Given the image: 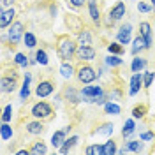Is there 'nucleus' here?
Masks as SVG:
<instances>
[{
  "instance_id": "obj_1",
  "label": "nucleus",
  "mask_w": 155,
  "mask_h": 155,
  "mask_svg": "<svg viewBox=\"0 0 155 155\" xmlns=\"http://www.w3.org/2000/svg\"><path fill=\"white\" fill-rule=\"evenodd\" d=\"M55 44H57V53L62 62H71L72 58H76L78 42H76V39H72L69 34L57 35L55 37Z\"/></svg>"
},
{
  "instance_id": "obj_2",
  "label": "nucleus",
  "mask_w": 155,
  "mask_h": 155,
  "mask_svg": "<svg viewBox=\"0 0 155 155\" xmlns=\"http://www.w3.org/2000/svg\"><path fill=\"white\" fill-rule=\"evenodd\" d=\"M19 83V72L16 67H11L7 71H4V74L0 78V90L2 94H12Z\"/></svg>"
},
{
  "instance_id": "obj_3",
  "label": "nucleus",
  "mask_w": 155,
  "mask_h": 155,
  "mask_svg": "<svg viewBox=\"0 0 155 155\" xmlns=\"http://www.w3.org/2000/svg\"><path fill=\"white\" fill-rule=\"evenodd\" d=\"M30 115L34 116V118L42 120V122H49V120L55 118V109H53V106L49 102L39 101V102H35L34 106L30 107Z\"/></svg>"
},
{
  "instance_id": "obj_4",
  "label": "nucleus",
  "mask_w": 155,
  "mask_h": 155,
  "mask_svg": "<svg viewBox=\"0 0 155 155\" xmlns=\"http://www.w3.org/2000/svg\"><path fill=\"white\" fill-rule=\"evenodd\" d=\"M95 78H97V72L90 64L79 62L76 65V79L79 85H90V83L95 81Z\"/></svg>"
},
{
  "instance_id": "obj_5",
  "label": "nucleus",
  "mask_w": 155,
  "mask_h": 155,
  "mask_svg": "<svg viewBox=\"0 0 155 155\" xmlns=\"http://www.w3.org/2000/svg\"><path fill=\"white\" fill-rule=\"evenodd\" d=\"M125 14H127V5H125V2H116L115 5L109 9V14H107V18H106V25H115L116 21H122V19L125 18Z\"/></svg>"
},
{
  "instance_id": "obj_6",
  "label": "nucleus",
  "mask_w": 155,
  "mask_h": 155,
  "mask_svg": "<svg viewBox=\"0 0 155 155\" xmlns=\"http://www.w3.org/2000/svg\"><path fill=\"white\" fill-rule=\"evenodd\" d=\"M64 21H65V25H67V28L72 32V34H81L83 30L87 28V25H85V21H83V18L81 16H78V14H74V12H67L65 14V18H64Z\"/></svg>"
},
{
  "instance_id": "obj_7",
  "label": "nucleus",
  "mask_w": 155,
  "mask_h": 155,
  "mask_svg": "<svg viewBox=\"0 0 155 155\" xmlns=\"http://www.w3.org/2000/svg\"><path fill=\"white\" fill-rule=\"evenodd\" d=\"M53 92H55V79H53V78H42L37 83L34 94H35V97H39V99H44V97L51 95Z\"/></svg>"
},
{
  "instance_id": "obj_8",
  "label": "nucleus",
  "mask_w": 155,
  "mask_h": 155,
  "mask_svg": "<svg viewBox=\"0 0 155 155\" xmlns=\"http://www.w3.org/2000/svg\"><path fill=\"white\" fill-rule=\"evenodd\" d=\"M23 35H25V25L21 21H12L9 25V30H7V39H9L11 46L14 48Z\"/></svg>"
},
{
  "instance_id": "obj_9",
  "label": "nucleus",
  "mask_w": 155,
  "mask_h": 155,
  "mask_svg": "<svg viewBox=\"0 0 155 155\" xmlns=\"http://www.w3.org/2000/svg\"><path fill=\"white\" fill-rule=\"evenodd\" d=\"M95 57H97V49L94 46H83V44L78 46L76 51L78 62H92V60H95Z\"/></svg>"
},
{
  "instance_id": "obj_10",
  "label": "nucleus",
  "mask_w": 155,
  "mask_h": 155,
  "mask_svg": "<svg viewBox=\"0 0 155 155\" xmlns=\"http://www.w3.org/2000/svg\"><path fill=\"white\" fill-rule=\"evenodd\" d=\"M87 7H88V16L90 19L94 21V25H97V28L101 27V4L99 0H88L87 2Z\"/></svg>"
},
{
  "instance_id": "obj_11",
  "label": "nucleus",
  "mask_w": 155,
  "mask_h": 155,
  "mask_svg": "<svg viewBox=\"0 0 155 155\" xmlns=\"http://www.w3.org/2000/svg\"><path fill=\"white\" fill-rule=\"evenodd\" d=\"M25 130H27V134H30V136H42L44 132H46V125H44V122H42V120L35 118V120L27 122Z\"/></svg>"
},
{
  "instance_id": "obj_12",
  "label": "nucleus",
  "mask_w": 155,
  "mask_h": 155,
  "mask_svg": "<svg viewBox=\"0 0 155 155\" xmlns=\"http://www.w3.org/2000/svg\"><path fill=\"white\" fill-rule=\"evenodd\" d=\"M81 90H76L74 87H67L65 90H64V99L67 101V102H71L72 106H76V104H79L81 102Z\"/></svg>"
},
{
  "instance_id": "obj_13",
  "label": "nucleus",
  "mask_w": 155,
  "mask_h": 155,
  "mask_svg": "<svg viewBox=\"0 0 155 155\" xmlns=\"http://www.w3.org/2000/svg\"><path fill=\"white\" fill-rule=\"evenodd\" d=\"M130 34H132V25H130V23H124V25L120 27V30H118V34H116L118 42H120V44H129Z\"/></svg>"
},
{
  "instance_id": "obj_14",
  "label": "nucleus",
  "mask_w": 155,
  "mask_h": 155,
  "mask_svg": "<svg viewBox=\"0 0 155 155\" xmlns=\"http://www.w3.org/2000/svg\"><path fill=\"white\" fill-rule=\"evenodd\" d=\"M139 35L146 41V44L152 48V44H153V35H152V25L148 23V21H141L139 23Z\"/></svg>"
},
{
  "instance_id": "obj_15",
  "label": "nucleus",
  "mask_w": 155,
  "mask_h": 155,
  "mask_svg": "<svg viewBox=\"0 0 155 155\" xmlns=\"http://www.w3.org/2000/svg\"><path fill=\"white\" fill-rule=\"evenodd\" d=\"M16 18V11L12 9H2V12H0V28H7L11 23H12V19Z\"/></svg>"
},
{
  "instance_id": "obj_16",
  "label": "nucleus",
  "mask_w": 155,
  "mask_h": 155,
  "mask_svg": "<svg viewBox=\"0 0 155 155\" xmlns=\"http://www.w3.org/2000/svg\"><path fill=\"white\" fill-rule=\"evenodd\" d=\"M71 132V127H65V129H62V130H57L55 134L51 136V145L53 148H60V146L64 145V141L67 139V134Z\"/></svg>"
},
{
  "instance_id": "obj_17",
  "label": "nucleus",
  "mask_w": 155,
  "mask_h": 155,
  "mask_svg": "<svg viewBox=\"0 0 155 155\" xmlns=\"http://www.w3.org/2000/svg\"><path fill=\"white\" fill-rule=\"evenodd\" d=\"M143 87V74L141 72H134L130 78V88H129V95H136Z\"/></svg>"
},
{
  "instance_id": "obj_18",
  "label": "nucleus",
  "mask_w": 155,
  "mask_h": 155,
  "mask_svg": "<svg viewBox=\"0 0 155 155\" xmlns=\"http://www.w3.org/2000/svg\"><path fill=\"white\" fill-rule=\"evenodd\" d=\"M81 95H83V99H92V97L106 95V92L102 90V87H83L81 88Z\"/></svg>"
},
{
  "instance_id": "obj_19",
  "label": "nucleus",
  "mask_w": 155,
  "mask_h": 155,
  "mask_svg": "<svg viewBox=\"0 0 155 155\" xmlns=\"http://www.w3.org/2000/svg\"><path fill=\"white\" fill-rule=\"evenodd\" d=\"M145 49H150V46H148V44H146V41L143 37H141V35H137V37L134 39V44H132V49H130V51H132V55H137V53H141V51H145Z\"/></svg>"
},
{
  "instance_id": "obj_20",
  "label": "nucleus",
  "mask_w": 155,
  "mask_h": 155,
  "mask_svg": "<svg viewBox=\"0 0 155 155\" xmlns=\"http://www.w3.org/2000/svg\"><path fill=\"white\" fill-rule=\"evenodd\" d=\"M30 153H32V155H44V153H48V148H46V145H44V141H42V139L34 141V143L30 145Z\"/></svg>"
},
{
  "instance_id": "obj_21",
  "label": "nucleus",
  "mask_w": 155,
  "mask_h": 155,
  "mask_svg": "<svg viewBox=\"0 0 155 155\" xmlns=\"http://www.w3.org/2000/svg\"><path fill=\"white\" fill-rule=\"evenodd\" d=\"M60 74L64 78H67V79H71L72 76H76V67H74L71 62H62V65H60Z\"/></svg>"
},
{
  "instance_id": "obj_22",
  "label": "nucleus",
  "mask_w": 155,
  "mask_h": 155,
  "mask_svg": "<svg viewBox=\"0 0 155 155\" xmlns=\"http://www.w3.org/2000/svg\"><path fill=\"white\" fill-rule=\"evenodd\" d=\"M146 65H148V60L145 57H141V55L139 57L136 55V58L132 60V64H130V69H132V72H141Z\"/></svg>"
},
{
  "instance_id": "obj_23",
  "label": "nucleus",
  "mask_w": 155,
  "mask_h": 155,
  "mask_svg": "<svg viewBox=\"0 0 155 155\" xmlns=\"http://www.w3.org/2000/svg\"><path fill=\"white\" fill-rule=\"evenodd\" d=\"M78 141H79V137H78V136H72V137L65 139V141H64V145L58 148V152H60V153H69V150H71V148H74V146L78 145Z\"/></svg>"
},
{
  "instance_id": "obj_24",
  "label": "nucleus",
  "mask_w": 155,
  "mask_h": 155,
  "mask_svg": "<svg viewBox=\"0 0 155 155\" xmlns=\"http://www.w3.org/2000/svg\"><path fill=\"white\" fill-rule=\"evenodd\" d=\"M78 44H83V46H92V34L90 30H83L81 34H78Z\"/></svg>"
},
{
  "instance_id": "obj_25",
  "label": "nucleus",
  "mask_w": 155,
  "mask_h": 155,
  "mask_svg": "<svg viewBox=\"0 0 155 155\" xmlns=\"http://www.w3.org/2000/svg\"><path fill=\"white\" fill-rule=\"evenodd\" d=\"M148 113V104H137L132 107V116L134 118H145V115Z\"/></svg>"
},
{
  "instance_id": "obj_26",
  "label": "nucleus",
  "mask_w": 155,
  "mask_h": 155,
  "mask_svg": "<svg viewBox=\"0 0 155 155\" xmlns=\"http://www.w3.org/2000/svg\"><path fill=\"white\" fill-rule=\"evenodd\" d=\"M23 41H25V46L30 49H34L37 46V37L32 34V32H25V35H23Z\"/></svg>"
},
{
  "instance_id": "obj_27",
  "label": "nucleus",
  "mask_w": 155,
  "mask_h": 155,
  "mask_svg": "<svg viewBox=\"0 0 155 155\" xmlns=\"http://www.w3.org/2000/svg\"><path fill=\"white\" fill-rule=\"evenodd\" d=\"M28 87H30V74L27 72V74H25V78H23V88H21V99H23V101H27V99H28V95H30Z\"/></svg>"
},
{
  "instance_id": "obj_28",
  "label": "nucleus",
  "mask_w": 155,
  "mask_h": 155,
  "mask_svg": "<svg viewBox=\"0 0 155 155\" xmlns=\"http://www.w3.org/2000/svg\"><path fill=\"white\" fill-rule=\"evenodd\" d=\"M0 136H2V141H7L9 137H12V127L7 125V122H2V127H0Z\"/></svg>"
},
{
  "instance_id": "obj_29",
  "label": "nucleus",
  "mask_w": 155,
  "mask_h": 155,
  "mask_svg": "<svg viewBox=\"0 0 155 155\" xmlns=\"http://www.w3.org/2000/svg\"><path fill=\"white\" fill-rule=\"evenodd\" d=\"M134 130H136L134 120H127L125 125H124V130H122V137H129L130 134H134Z\"/></svg>"
},
{
  "instance_id": "obj_30",
  "label": "nucleus",
  "mask_w": 155,
  "mask_h": 155,
  "mask_svg": "<svg viewBox=\"0 0 155 155\" xmlns=\"http://www.w3.org/2000/svg\"><path fill=\"white\" fill-rule=\"evenodd\" d=\"M35 60H37V64H41V65H48L49 64L48 53H46L44 49H37V51H35Z\"/></svg>"
},
{
  "instance_id": "obj_31",
  "label": "nucleus",
  "mask_w": 155,
  "mask_h": 155,
  "mask_svg": "<svg viewBox=\"0 0 155 155\" xmlns=\"http://www.w3.org/2000/svg\"><path fill=\"white\" fill-rule=\"evenodd\" d=\"M107 51L111 53V55H122L125 48H124V44H120V42H111L109 46H107Z\"/></svg>"
},
{
  "instance_id": "obj_32",
  "label": "nucleus",
  "mask_w": 155,
  "mask_h": 155,
  "mask_svg": "<svg viewBox=\"0 0 155 155\" xmlns=\"http://www.w3.org/2000/svg\"><path fill=\"white\" fill-rule=\"evenodd\" d=\"M118 150H116V143L115 139H107L106 143H104V155H113L116 153Z\"/></svg>"
},
{
  "instance_id": "obj_33",
  "label": "nucleus",
  "mask_w": 155,
  "mask_h": 155,
  "mask_svg": "<svg viewBox=\"0 0 155 155\" xmlns=\"http://www.w3.org/2000/svg\"><path fill=\"white\" fill-rule=\"evenodd\" d=\"M104 111H106L107 115H120V106H116V104H113V102H106L104 104Z\"/></svg>"
},
{
  "instance_id": "obj_34",
  "label": "nucleus",
  "mask_w": 155,
  "mask_h": 155,
  "mask_svg": "<svg viewBox=\"0 0 155 155\" xmlns=\"http://www.w3.org/2000/svg\"><path fill=\"white\" fill-rule=\"evenodd\" d=\"M88 155H94V153H99V155H104V145H92V146H88L87 150H85Z\"/></svg>"
},
{
  "instance_id": "obj_35",
  "label": "nucleus",
  "mask_w": 155,
  "mask_h": 155,
  "mask_svg": "<svg viewBox=\"0 0 155 155\" xmlns=\"http://www.w3.org/2000/svg\"><path fill=\"white\" fill-rule=\"evenodd\" d=\"M97 134H106V136H111L113 134V124H102V125L99 127L95 130Z\"/></svg>"
},
{
  "instance_id": "obj_36",
  "label": "nucleus",
  "mask_w": 155,
  "mask_h": 155,
  "mask_svg": "<svg viewBox=\"0 0 155 155\" xmlns=\"http://www.w3.org/2000/svg\"><path fill=\"white\" fill-rule=\"evenodd\" d=\"M12 120V104H7L4 107V113H2V122H7L9 124Z\"/></svg>"
},
{
  "instance_id": "obj_37",
  "label": "nucleus",
  "mask_w": 155,
  "mask_h": 155,
  "mask_svg": "<svg viewBox=\"0 0 155 155\" xmlns=\"http://www.w3.org/2000/svg\"><path fill=\"white\" fill-rule=\"evenodd\" d=\"M107 65H111V67H118V65H122L124 64V60L120 58V55H113V57H107L106 58Z\"/></svg>"
},
{
  "instance_id": "obj_38",
  "label": "nucleus",
  "mask_w": 155,
  "mask_h": 155,
  "mask_svg": "<svg viewBox=\"0 0 155 155\" xmlns=\"http://www.w3.org/2000/svg\"><path fill=\"white\" fill-rule=\"evenodd\" d=\"M153 78H155L153 72H145V76H143V88H145V90H148V88L152 87Z\"/></svg>"
},
{
  "instance_id": "obj_39",
  "label": "nucleus",
  "mask_w": 155,
  "mask_h": 155,
  "mask_svg": "<svg viewBox=\"0 0 155 155\" xmlns=\"http://www.w3.org/2000/svg\"><path fill=\"white\" fill-rule=\"evenodd\" d=\"M14 62H16V65H19V67H27V65H28V58L25 57L23 53H16Z\"/></svg>"
},
{
  "instance_id": "obj_40",
  "label": "nucleus",
  "mask_w": 155,
  "mask_h": 155,
  "mask_svg": "<svg viewBox=\"0 0 155 155\" xmlns=\"http://www.w3.org/2000/svg\"><path fill=\"white\" fill-rule=\"evenodd\" d=\"M88 0H67V4L71 7H74V9H83L85 5H87Z\"/></svg>"
},
{
  "instance_id": "obj_41",
  "label": "nucleus",
  "mask_w": 155,
  "mask_h": 155,
  "mask_svg": "<svg viewBox=\"0 0 155 155\" xmlns=\"http://www.w3.org/2000/svg\"><path fill=\"white\" fill-rule=\"evenodd\" d=\"M127 148H129V152H141L143 145H141V141H129Z\"/></svg>"
},
{
  "instance_id": "obj_42",
  "label": "nucleus",
  "mask_w": 155,
  "mask_h": 155,
  "mask_svg": "<svg viewBox=\"0 0 155 155\" xmlns=\"http://www.w3.org/2000/svg\"><path fill=\"white\" fill-rule=\"evenodd\" d=\"M152 9H153L152 4H146V2H143V0L137 2V11H141V12H150Z\"/></svg>"
},
{
  "instance_id": "obj_43",
  "label": "nucleus",
  "mask_w": 155,
  "mask_h": 155,
  "mask_svg": "<svg viewBox=\"0 0 155 155\" xmlns=\"http://www.w3.org/2000/svg\"><path fill=\"white\" fill-rule=\"evenodd\" d=\"M141 139H143V141H150V139H153V132H143V134H141Z\"/></svg>"
},
{
  "instance_id": "obj_44",
  "label": "nucleus",
  "mask_w": 155,
  "mask_h": 155,
  "mask_svg": "<svg viewBox=\"0 0 155 155\" xmlns=\"http://www.w3.org/2000/svg\"><path fill=\"white\" fill-rule=\"evenodd\" d=\"M12 2H14V0H2V5H9Z\"/></svg>"
},
{
  "instance_id": "obj_45",
  "label": "nucleus",
  "mask_w": 155,
  "mask_h": 155,
  "mask_svg": "<svg viewBox=\"0 0 155 155\" xmlns=\"http://www.w3.org/2000/svg\"><path fill=\"white\" fill-rule=\"evenodd\" d=\"M152 2V7H153V11H155V0H150Z\"/></svg>"
}]
</instances>
